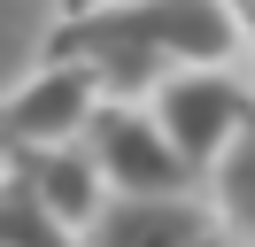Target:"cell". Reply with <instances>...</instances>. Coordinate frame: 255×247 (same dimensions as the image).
<instances>
[{"mask_svg":"<svg viewBox=\"0 0 255 247\" xmlns=\"http://www.w3.org/2000/svg\"><path fill=\"white\" fill-rule=\"evenodd\" d=\"M47 62H78L101 101L139 108L178 70H232L240 31L217 0H116V8H70L47 31Z\"/></svg>","mask_w":255,"mask_h":247,"instance_id":"1","label":"cell"},{"mask_svg":"<svg viewBox=\"0 0 255 247\" xmlns=\"http://www.w3.org/2000/svg\"><path fill=\"white\" fill-rule=\"evenodd\" d=\"M139 108H147V124L162 131V147L186 162L193 185H201L209 170H217V154L255 124V93L240 85L232 70H178V77H162Z\"/></svg>","mask_w":255,"mask_h":247,"instance_id":"2","label":"cell"},{"mask_svg":"<svg viewBox=\"0 0 255 247\" xmlns=\"http://www.w3.org/2000/svg\"><path fill=\"white\" fill-rule=\"evenodd\" d=\"M78 147H85L109 201H186V193H201L186 178V162L162 147V131L147 124V108H131V101H101Z\"/></svg>","mask_w":255,"mask_h":247,"instance_id":"3","label":"cell"},{"mask_svg":"<svg viewBox=\"0 0 255 247\" xmlns=\"http://www.w3.org/2000/svg\"><path fill=\"white\" fill-rule=\"evenodd\" d=\"M93 108H101L93 77H85L78 62H47V70H31L8 101H0V131H8L16 154H54V147H78L85 139Z\"/></svg>","mask_w":255,"mask_h":247,"instance_id":"4","label":"cell"},{"mask_svg":"<svg viewBox=\"0 0 255 247\" xmlns=\"http://www.w3.org/2000/svg\"><path fill=\"white\" fill-rule=\"evenodd\" d=\"M78 247H240V240L217 232L201 193H186V201H101Z\"/></svg>","mask_w":255,"mask_h":247,"instance_id":"5","label":"cell"},{"mask_svg":"<svg viewBox=\"0 0 255 247\" xmlns=\"http://www.w3.org/2000/svg\"><path fill=\"white\" fill-rule=\"evenodd\" d=\"M8 178L31 193V209L47 216L54 232H70V240H85V224L101 216V178H93V162H85V147H54V154H16V170Z\"/></svg>","mask_w":255,"mask_h":247,"instance_id":"6","label":"cell"},{"mask_svg":"<svg viewBox=\"0 0 255 247\" xmlns=\"http://www.w3.org/2000/svg\"><path fill=\"white\" fill-rule=\"evenodd\" d=\"M201 209L217 216V232H232L240 247H255V124L217 154V170L201 178Z\"/></svg>","mask_w":255,"mask_h":247,"instance_id":"7","label":"cell"},{"mask_svg":"<svg viewBox=\"0 0 255 247\" xmlns=\"http://www.w3.org/2000/svg\"><path fill=\"white\" fill-rule=\"evenodd\" d=\"M0 247H78V240H70V232H54L47 216L31 209V193L8 178V185H0Z\"/></svg>","mask_w":255,"mask_h":247,"instance_id":"8","label":"cell"},{"mask_svg":"<svg viewBox=\"0 0 255 247\" xmlns=\"http://www.w3.org/2000/svg\"><path fill=\"white\" fill-rule=\"evenodd\" d=\"M232 31H240V62H255V8H232Z\"/></svg>","mask_w":255,"mask_h":247,"instance_id":"9","label":"cell"},{"mask_svg":"<svg viewBox=\"0 0 255 247\" xmlns=\"http://www.w3.org/2000/svg\"><path fill=\"white\" fill-rule=\"evenodd\" d=\"M8 170H16V147H8V131H0V185H8Z\"/></svg>","mask_w":255,"mask_h":247,"instance_id":"10","label":"cell"}]
</instances>
